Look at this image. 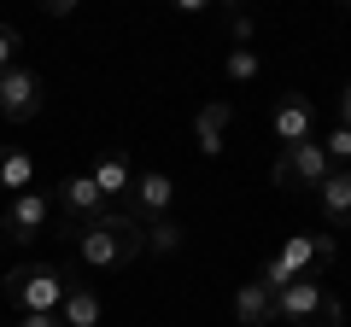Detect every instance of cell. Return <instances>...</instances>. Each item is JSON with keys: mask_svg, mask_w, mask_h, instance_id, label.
I'll list each match as a JSON object with an SVG mask.
<instances>
[{"mask_svg": "<svg viewBox=\"0 0 351 327\" xmlns=\"http://www.w3.org/2000/svg\"><path fill=\"white\" fill-rule=\"evenodd\" d=\"M322 152H328V164H346L351 158V129H328V135H322Z\"/></svg>", "mask_w": 351, "mask_h": 327, "instance_id": "cell-19", "label": "cell"}, {"mask_svg": "<svg viewBox=\"0 0 351 327\" xmlns=\"http://www.w3.org/2000/svg\"><path fill=\"white\" fill-rule=\"evenodd\" d=\"M59 211H64V222H71V228H82V222H94V216H106L112 205H106V193L94 187L88 176H64L59 181Z\"/></svg>", "mask_w": 351, "mask_h": 327, "instance_id": "cell-8", "label": "cell"}, {"mask_svg": "<svg viewBox=\"0 0 351 327\" xmlns=\"http://www.w3.org/2000/svg\"><path fill=\"white\" fill-rule=\"evenodd\" d=\"M334 257H339V239L334 234H287V246H281L269 263L281 269L287 280H304V275H322V269H334Z\"/></svg>", "mask_w": 351, "mask_h": 327, "instance_id": "cell-4", "label": "cell"}, {"mask_svg": "<svg viewBox=\"0 0 351 327\" xmlns=\"http://www.w3.org/2000/svg\"><path fill=\"white\" fill-rule=\"evenodd\" d=\"M141 252H152V257H176V252H182V228H176L170 216H158V222L141 234Z\"/></svg>", "mask_w": 351, "mask_h": 327, "instance_id": "cell-17", "label": "cell"}, {"mask_svg": "<svg viewBox=\"0 0 351 327\" xmlns=\"http://www.w3.org/2000/svg\"><path fill=\"white\" fill-rule=\"evenodd\" d=\"M53 228V199L41 187L18 193V199H6V216H0V234H12V239H41Z\"/></svg>", "mask_w": 351, "mask_h": 327, "instance_id": "cell-6", "label": "cell"}, {"mask_svg": "<svg viewBox=\"0 0 351 327\" xmlns=\"http://www.w3.org/2000/svg\"><path fill=\"white\" fill-rule=\"evenodd\" d=\"M0 187H12V199L36 187V158L24 146H0Z\"/></svg>", "mask_w": 351, "mask_h": 327, "instance_id": "cell-16", "label": "cell"}, {"mask_svg": "<svg viewBox=\"0 0 351 327\" xmlns=\"http://www.w3.org/2000/svg\"><path fill=\"white\" fill-rule=\"evenodd\" d=\"M12 327H64V322H59V315H18Z\"/></svg>", "mask_w": 351, "mask_h": 327, "instance_id": "cell-24", "label": "cell"}, {"mask_svg": "<svg viewBox=\"0 0 351 327\" xmlns=\"http://www.w3.org/2000/svg\"><path fill=\"white\" fill-rule=\"evenodd\" d=\"M311 327H346V304H339L334 292H328V298H322V315H316Z\"/></svg>", "mask_w": 351, "mask_h": 327, "instance_id": "cell-22", "label": "cell"}, {"mask_svg": "<svg viewBox=\"0 0 351 327\" xmlns=\"http://www.w3.org/2000/svg\"><path fill=\"white\" fill-rule=\"evenodd\" d=\"M41 12H47V18H71L76 0H41Z\"/></svg>", "mask_w": 351, "mask_h": 327, "instance_id": "cell-23", "label": "cell"}, {"mask_svg": "<svg viewBox=\"0 0 351 327\" xmlns=\"http://www.w3.org/2000/svg\"><path fill=\"white\" fill-rule=\"evenodd\" d=\"M234 315H240V327H263V322H276V292L258 287V280H246V287L234 292Z\"/></svg>", "mask_w": 351, "mask_h": 327, "instance_id": "cell-15", "label": "cell"}, {"mask_svg": "<svg viewBox=\"0 0 351 327\" xmlns=\"http://www.w3.org/2000/svg\"><path fill=\"white\" fill-rule=\"evenodd\" d=\"M18 47H24V36H18L12 24H0V70H12V64H18Z\"/></svg>", "mask_w": 351, "mask_h": 327, "instance_id": "cell-21", "label": "cell"}, {"mask_svg": "<svg viewBox=\"0 0 351 327\" xmlns=\"http://www.w3.org/2000/svg\"><path fill=\"white\" fill-rule=\"evenodd\" d=\"M141 234H147V228L129 211H106V216H94V222L71 228V246H76V257H82V269H123V263L141 257Z\"/></svg>", "mask_w": 351, "mask_h": 327, "instance_id": "cell-1", "label": "cell"}, {"mask_svg": "<svg viewBox=\"0 0 351 327\" xmlns=\"http://www.w3.org/2000/svg\"><path fill=\"white\" fill-rule=\"evenodd\" d=\"M316 199H322V216L334 228H351V170H334V176L316 187Z\"/></svg>", "mask_w": 351, "mask_h": 327, "instance_id": "cell-14", "label": "cell"}, {"mask_svg": "<svg viewBox=\"0 0 351 327\" xmlns=\"http://www.w3.org/2000/svg\"><path fill=\"white\" fill-rule=\"evenodd\" d=\"M100 315H106V304H100V292L88 287V280H71V287H64V304H59L64 327H100Z\"/></svg>", "mask_w": 351, "mask_h": 327, "instance_id": "cell-12", "label": "cell"}, {"mask_svg": "<svg viewBox=\"0 0 351 327\" xmlns=\"http://www.w3.org/2000/svg\"><path fill=\"white\" fill-rule=\"evenodd\" d=\"M311 100H299V94H287V100H276V112H269V129H276L281 146H299V140H311Z\"/></svg>", "mask_w": 351, "mask_h": 327, "instance_id": "cell-11", "label": "cell"}, {"mask_svg": "<svg viewBox=\"0 0 351 327\" xmlns=\"http://www.w3.org/2000/svg\"><path fill=\"white\" fill-rule=\"evenodd\" d=\"M129 199H135V222H158V216L176 205V181L164 176V170H147V176H135Z\"/></svg>", "mask_w": 351, "mask_h": 327, "instance_id": "cell-10", "label": "cell"}, {"mask_svg": "<svg viewBox=\"0 0 351 327\" xmlns=\"http://www.w3.org/2000/svg\"><path fill=\"white\" fill-rule=\"evenodd\" d=\"M41 105H47L41 70H29V64L0 70V117H6V123H29V117H41Z\"/></svg>", "mask_w": 351, "mask_h": 327, "instance_id": "cell-5", "label": "cell"}, {"mask_svg": "<svg viewBox=\"0 0 351 327\" xmlns=\"http://www.w3.org/2000/svg\"><path fill=\"white\" fill-rule=\"evenodd\" d=\"M228 123H234V105H228V100H205L199 112H193V140H199L205 158H223V146H228Z\"/></svg>", "mask_w": 351, "mask_h": 327, "instance_id": "cell-9", "label": "cell"}, {"mask_svg": "<svg viewBox=\"0 0 351 327\" xmlns=\"http://www.w3.org/2000/svg\"><path fill=\"white\" fill-rule=\"evenodd\" d=\"M339 129H351V82L339 88Z\"/></svg>", "mask_w": 351, "mask_h": 327, "instance_id": "cell-25", "label": "cell"}, {"mask_svg": "<svg viewBox=\"0 0 351 327\" xmlns=\"http://www.w3.org/2000/svg\"><path fill=\"white\" fill-rule=\"evenodd\" d=\"M88 181H94V187L106 193V205H112L117 193L135 187V164H129L123 152H100V158H94V170H88Z\"/></svg>", "mask_w": 351, "mask_h": 327, "instance_id": "cell-13", "label": "cell"}, {"mask_svg": "<svg viewBox=\"0 0 351 327\" xmlns=\"http://www.w3.org/2000/svg\"><path fill=\"white\" fill-rule=\"evenodd\" d=\"M322 298H328V287L322 280H293V287H281L276 292V322H293V327H311L316 315H322Z\"/></svg>", "mask_w": 351, "mask_h": 327, "instance_id": "cell-7", "label": "cell"}, {"mask_svg": "<svg viewBox=\"0 0 351 327\" xmlns=\"http://www.w3.org/2000/svg\"><path fill=\"white\" fill-rule=\"evenodd\" d=\"M228 36H234V47H252V36H258V18H252V12H228Z\"/></svg>", "mask_w": 351, "mask_h": 327, "instance_id": "cell-20", "label": "cell"}, {"mask_svg": "<svg viewBox=\"0 0 351 327\" xmlns=\"http://www.w3.org/2000/svg\"><path fill=\"white\" fill-rule=\"evenodd\" d=\"M334 176V164H328L322 140H299V146H281V158L269 164V181L281 193H299V187H322Z\"/></svg>", "mask_w": 351, "mask_h": 327, "instance_id": "cell-3", "label": "cell"}, {"mask_svg": "<svg viewBox=\"0 0 351 327\" xmlns=\"http://www.w3.org/2000/svg\"><path fill=\"white\" fill-rule=\"evenodd\" d=\"M258 70H263V59H258L252 47H228V59H223V76H228V82H252Z\"/></svg>", "mask_w": 351, "mask_h": 327, "instance_id": "cell-18", "label": "cell"}, {"mask_svg": "<svg viewBox=\"0 0 351 327\" xmlns=\"http://www.w3.org/2000/svg\"><path fill=\"white\" fill-rule=\"evenodd\" d=\"M64 287H71V275H59L53 263H24L6 275V298L18 315H59Z\"/></svg>", "mask_w": 351, "mask_h": 327, "instance_id": "cell-2", "label": "cell"}]
</instances>
